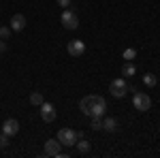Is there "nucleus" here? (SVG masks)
<instances>
[{
	"label": "nucleus",
	"instance_id": "obj_9",
	"mask_svg": "<svg viewBox=\"0 0 160 158\" xmlns=\"http://www.w3.org/2000/svg\"><path fill=\"white\" fill-rule=\"evenodd\" d=\"M2 133H4V135H9V137L17 135V133H19V122H17V120H13V118L4 120V122H2Z\"/></svg>",
	"mask_w": 160,
	"mask_h": 158
},
{
	"label": "nucleus",
	"instance_id": "obj_8",
	"mask_svg": "<svg viewBox=\"0 0 160 158\" xmlns=\"http://www.w3.org/2000/svg\"><path fill=\"white\" fill-rule=\"evenodd\" d=\"M62 143L58 139H49V141H45V156H60V150Z\"/></svg>",
	"mask_w": 160,
	"mask_h": 158
},
{
	"label": "nucleus",
	"instance_id": "obj_17",
	"mask_svg": "<svg viewBox=\"0 0 160 158\" xmlns=\"http://www.w3.org/2000/svg\"><path fill=\"white\" fill-rule=\"evenodd\" d=\"M143 84H145V85H149V88H152V85H156V84H158V79H156V75L148 73V75H143Z\"/></svg>",
	"mask_w": 160,
	"mask_h": 158
},
{
	"label": "nucleus",
	"instance_id": "obj_2",
	"mask_svg": "<svg viewBox=\"0 0 160 158\" xmlns=\"http://www.w3.org/2000/svg\"><path fill=\"white\" fill-rule=\"evenodd\" d=\"M109 92H111V96H115V98H124L128 94V84H126V79H124V77L113 79L111 85H109Z\"/></svg>",
	"mask_w": 160,
	"mask_h": 158
},
{
	"label": "nucleus",
	"instance_id": "obj_5",
	"mask_svg": "<svg viewBox=\"0 0 160 158\" xmlns=\"http://www.w3.org/2000/svg\"><path fill=\"white\" fill-rule=\"evenodd\" d=\"M60 19H62V26H64L66 30H75V28L79 26V17H77V13L71 11V9H64Z\"/></svg>",
	"mask_w": 160,
	"mask_h": 158
},
{
	"label": "nucleus",
	"instance_id": "obj_13",
	"mask_svg": "<svg viewBox=\"0 0 160 158\" xmlns=\"http://www.w3.org/2000/svg\"><path fill=\"white\" fill-rule=\"evenodd\" d=\"M30 103H32L34 107H41V105L45 103V98H43L41 92H32V94H30Z\"/></svg>",
	"mask_w": 160,
	"mask_h": 158
},
{
	"label": "nucleus",
	"instance_id": "obj_19",
	"mask_svg": "<svg viewBox=\"0 0 160 158\" xmlns=\"http://www.w3.org/2000/svg\"><path fill=\"white\" fill-rule=\"evenodd\" d=\"M7 145H9V135L2 133L0 135V147H7Z\"/></svg>",
	"mask_w": 160,
	"mask_h": 158
},
{
	"label": "nucleus",
	"instance_id": "obj_16",
	"mask_svg": "<svg viewBox=\"0 0 160 158\" xmlns=\"http://www.w3.org/2000/svg\"><path fill=\"white\" fill-rule=\"evenodd\" d=\"M135 56H137V49L132 47H128V49H124V54H122V58L126 62H130V60H135Z\"/></svg>",
	"mask_w": 160,
	"mask_h": 158
},
{
	"label": "nucleus",
	"instance_id": "obj_10",
	"mask_svg": "<svg viewBox=\"0 0 160 158\" xmlns=\"http://www.w3.org/2000/svg\"><path fill=\"white\" fill-rule=\"evenodd\" d=\"M24 28H26V17L22 15V13L13 15V17H11V30L19 32V30H24Z\"/></svg>",
	"mask_w": 160,
	"mask_h": 158
},
{
	"label": "nucleus",
	"instance_id": "obj_18",
	"mask_svg": "<svg viewBox=\"0 0 160 158\" xmlns=\"http://www.w3.org/2000/svg\"><path fill=\"white\" fill-rule=\"evenodd\" d=\"M90 128H92V130H100V128H102V118H90Z\"/></svg>",
	"mask_w": 160,
	"mask_h": 158
},
{
	"label": "nucleus",
	"instance_id": "obj_11",
	"mask_svg": "<svg viewBox=\"0 0 160 158\" xmlns=\"http://www.w3.org/2000/svg\"><path fill=\"white\" fill-rule=\"evenodd\" d=\"M118 126H120V124H118L115 118H105V120H102V130H105V133H115Z\"/></svg>",
	"mask_w": 160,
	"mask_h": 158
},
{
	"label": "nucleus",
	"instance_id": "obj_6",
	"mask_svg": "<svg viewBox=\"0 0 160 158\" xmlns=\"http://www.w3.org/2000/svg\"><path fill=\"white\" fill-rule=\"evenodd\" d=\"M66 51H68L73 58H79V56H83V54H86V43H83V41H79V38H75V41H68V45H66Z\"/></svg>",
	"mask_w": 160,
	"mask_h": 158
},
{
	"label": "nucleus",
	"instance_id": "obj_12",
	"mask_svg": "<svg viewBox=\"0 0 160 158\" xmlns=\"http://www.w3.org/2000/svg\"><path fill=\"white\" fill-rule=\"evenodd\" d=\"M75 145H77V152H79V154H88V152H90V141H88L86 137L77 139V143H75Z\"/></svg>",
	"mask_w": 160,
	"mask_h": 158
},
{
	"label": "nucleus",
	"instance_id": "obj_15",
	"mask_svg": "<svg viewBox=\"0 0 160 158\" xmlns=\"http://www.w3.org/2000/svg\"><path fill=\"white\" fill-rule=\"evenodd\" d=\"M11 26H0V38H2V41H9V38H11Z\"/></svg>",
	"mask_w": 160,
	"mask_h": 158
},
{
	"label": "nucleus",
	"instance_id": "obj_1",
	"mask_svg": "<svg viewBox=\"0 0 160 158\" xmlns=\"http://www.w3.org/2000/svg\"><path fill=\"white\" fill-rule=\"evenodd\" d=\"M79 109L83 111L88 118H102L105 111H107V100L98 94H88V96L81 98Z\"/></svg>",
	"mask_w": 160,
	"mask_h": 158
},
{
	"label": "nucleus",
	"instance_id": "obj_3",
	"mask_svg": "<svg viewBox=\"0 0 160 158\" xmlns=\"http://www.w3.org/2000/svg\"><path fill=\"white\" fill-rule=\"evenodd\" d=\"M56 139L60 141L62 145L73 147L77 143V130H73V128H62V130H58V137Z\"/></svg>",
	"mask_w": 160,
	"mask_h": 158
},
{
	"label": "nucleus",
	"instance_id": "obj_21",
	"mask_svg": "<svg viewBox=\"0 0 160 158\" xmlns=\"http://www.w3.org/2000/svg\"><path fill=\"white\" fill-rule=\"evenodd\" d=\"M2 51H7V43H4V41H0V54H2Z\"/></svg>",
	"mask_w": 160,
	"mask_h": 158
},
{
	"label": "nucleus",
	"instance_id": "obj_7",
	"mask_svg": "<svg viewBox=\"0 0 160 158\" xmlns=\"http://www.w3.org/2000/svg\"><path fill=\"white\" fill-rule=\"evenodd\" d=\"M56 107L51 105V103H43L41 105V118H43V122H53L56 120Z\"/></svg>",
	"mask_w": 160,
	"mask_h": 158
},
{
	"label": "nucleus",
	"instance_id": "obj_14",
	"mask_svg": "<svg viewBox=\"0 0 160 158\" xmlns=\"http://www.w3.org/2000/svg\"><path fill=\"white\" fill-rule=\"evenodd\" d=\"M135 73H137L135 64H130V62H126V64L122 66V75H124V77H132Z\"/></svg>",
	"mask_w": 160,
	"mask_h": 158
},
{
	"label": "nucleus",
	"instance_id": "obj_20",
	"mask_svg": "<svg viewBox=\"0 0 160 158\" xmlns=\"http://www.w3.org/2000/svg\"><path fill=\"white\" fill-rule=\"evenodd\" d=\"M58 4L64 7V9H68V7H71V0H58Z\"/></svg>",
	"mask_w": 160,
	"mask_h": 158
},
{
	"label": "nucleus",
	"instance_id": "obj_4",
	"mask_svg": "<svg viewBox=\"0 0 160 158\" xmlns=\"http://www.w3.org/2000/svg\"><path fill=\"white\" fill-rule=\"evenodd\" d=\"M132 105H135V109H139V111H148V109H152V98H149V94H145V92H135Z\"/></svg>",
	"mask_w": 160,
	"mask_h": 158
}]
</instances>
